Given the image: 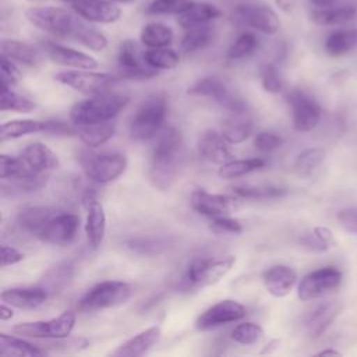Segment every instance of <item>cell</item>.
<instances>
[{"mask_svg": "<svg viewBox=\"0 0 357 357\" xmlns=\"http://www.w3.org/2000/svg\"><path fill=\"white\" fill-rule=\"evenodd\" d=\"M181 145V131L174 126L162 127L156 134L149 166V180L155 188L166 191L176 181Z\"/></svg>", "mask_w": 357, "mask_h": 357, "instance_id": "cell-1", "label": "cell"}, {"mask_svg": "<svg viewBox=\"0 0 357 357\" xmlns=\"http://www.w3.org/2000/svg\"><path fill=\"white\" fill-rule=\"evenodd\" d=\"M24 15L35 28L63 39H74L82 21L74 10L57 6H31Z\"/></svg>", "mask_w": 357, "mask_h": 357, "instance_id": "cell-2", "label": "cell"}, {"mask_svg": "<svg viewBox=\"0 0 357 357\" xmlns=\"http://www.w3.org/2000/svg\"><path fill=\"white\" fill-rule=\"evenodd\" d=\"M128 103V96L121 93H99L77 102L70 109V120L74 126L95 124L113 120Z\"/></svg>", "mask_w": 357, "mask_h": 357, "instance_id": "cell-3", "label": "cell"}, {"mask_svg": "<svg viewBox=\"0 0 357 357\" xmlns=\"http://www.w3.org/2000/svg\"><path fill=\"white\" fill-rule=\"evenodd\" d=\"M167 114V99L165 93L146 96L137 107L130 121V137L135 141H146L162 130Z\"/></svg>", "mask_w": 357, "mask_h": 357, "instance_id": "cell-4", "label": "cell"}, {"mask_svg": "<svg viewBox=\"0 0 357 357\" xmlns=\"http://www.w3.org/2000/svg\"><path fill=\"white\" fill-rule=\"evenodd\" d=\"M236 264L234 255L223 258H199L192 261L180 279V290H192L218 283Z\"/></svg>", "mask_w": 357, "mask_h": 357, "instance_id": "cell-5", "label": "cell"}, {"mask_svg": "<svg viewBox=\"0 0 357 357\" xmlns=\"http://www.w3.org/2000/svg\"><path fill=\"white\" fill-rule=\"evenodd\" d=\"M132 286L123 280H103L92 286L79 300V310L96 311L124 304L132 296Z\"/></svg>", "mask_w": 357, "mask_h": 357, "instance_id": "cell-6", "label": "cell"}, {"mask_svg": "<svg viewBox=\"0 0 357 357\" xmlns=\"http://www.w3.org/2000/svg\"><path fill=\"white\" fill-rule=\"evenodd\" d=\"M85 176L95 183H109L121 176L127 167V156L120 152H85L79 156Z\"/></svg>", "mask_w": 357, "mask_h": 357, "instance_id": "cell-7", "label": "cell"}, {"mask_svg": "<svg viewBox=\"0 0 357 357\" xmlns=\"http://www.w3.org/2000/svg\"><path fill=\"white\" fill-rule=\"evenodd\" d=\"M54 79L85 95H99L110 92L119 78L107 73H95L92 70H66L54 74Z\"/></svg>", "mask_w": 357, "mask_h": 357, "instance_id": "cell-8", "label": "cell"}, {"mask_svg": "<svg viewBox=\"0 0 357 357\" xmlns=\"http://www.w3.org/2000/svg\"><path fill=\"white\" fill-rule=\"evenodd\" d=\"M231 18L236 25L245 26L265 35H275L280 28L279 15L266 4H238L233 11Z\"/></svg>", "mask_w": 357, "mask_h": 357, "instance_id": "cell-9", "label": "cell"}, {"mask_svg": "<svg viewBox=\"0 0 357 357\" xmlns=\"http://www.w3.org/2000/svg\"><path fill=\"white\" fill-rule=\"evenodd\" d=\"M75 325V314L64 311L57 318L33 322H20L13 326V332L22 337L33 339H66L70 336Z\"/></svg>", "mask_w": 357, "mask_h": 357, "instance_id": "cell-10", "label": "cell"}, {"mask_svg": "<svg viewBox=\"0 0 357 357\" xmlns=\"http://www.w3.org/2000/svg\"><path fill=\"white\" fill-rule=\"evenodd\" d=\"M117 67L120 77L128 79H149L158 75V70L146 64L144 52L132 39H126L120 43L117 52Z\"/></svg>", "mask_w": 357, "mask_h": 357, "instance_id": "cell-11", "label": "cell"}, {"mask_svg": "<svg viewBox=\"0 0 357 357\" xmlns=\"http://www.w3.org/2000/svg\"><path fill=\"white\" fill-rule=\"evenodd\" d=\"M286 99L291 109L293 128L300 132L314 130L321 119V107L314 98L303 89L294 88L287 92Z\"/></svg>", "mask_w": 357, "mask_h": 357, "instance_id": "cell-12", "label": "cell"}, {"mask_svg": "<svg viewBox=\"0 0 357 357\" xmlns=\"http://www.w3.org/2000/svg\"><path fill=\"white\" fill-rule=\"evenodd\" d=\"M342 282V273L333 266L319 268L305 275L297 287V294L301 301H310L319 298L339 287Z\"/></svg>", "mask_w": 357, "mask_h": 357, "instance_id": "cell-13", "label": "cell"}, {"mask_svg": "<svg viewBox=\"0 0 357 357\" xmlns=\"http://www.w3.org/2000/svg\"><path fill=\"white\" fill-rule=\"evenodd\" d=\"M247 314L245 307L236 300H222L208 310H205L195 321V328L199 331H209L222 325L237 322Z\"/></svg>", "mask_w": 357, "mask_h": 357, "instance_id": "cell-14", "label": "cell"}, {"mask_svg": "<svg viewBox=\"0 0 357 357\" xmlns=\"http://www.w3.org/2000/svg\"><path fill=\"white\" fill-rule=\"evenodd\" d=\"M190 204L192 209L208 218L226 216L240 209L237 198L223 194H211L204 188H197L191 194Z\"/></svg>", "mask_w": 357, "mask_h": 357, "instance_id": "cell-15", "label": "cell"}, {"mask_svg": "<svg viewBox=\"0 0 357 357\" xmlns=\"http://www.w3.org/2000/svg\"><path fill=\"white\" fill-rule=\"evenodd\" d=\"M79 229V216L75 213H57L36 234V237L47 244L67 245Z\"/></svg>", "mask_w": 357, "mask_h": 357, "instance_id": "cell-16", "label": "cell"}, {"mask_svg": "<svg viewBox=\"0 0 357 357\" xmlns=\"http://www.w3.org/2000/svg\"><path fill=\"white\" fill-rule=\"evenodd\" d=\"M81 202L86 209L85 233L88 243L92 248H98L106 233V215L102 204L98 201L96 194L92 188H88L81 195Z\"/></svg>", "mask_w": 357, "mask_h": 357, "instance_id": "cell-17", "label": "cell"}, {"mask_svg": "<svg viewBox=\"0 0 357 357\" xmlns=\"http://www.w3.org/2000/svg\"><path fill=\"white\" fill-rule=\"evenodd\" d=\"M40 45L46 57L54 64L81 70H95L98 67L95 57L74 47L64 46L53 40H43Z\"/></svg>", "mask_w": 357, "mask_h": 357, "instance_id": "cell-18", "label": "cell"}, {"mask_svg": "<svg viewBox=\"0 0 357 357\" xmlns=\"http://www.w3.org/2000/svg\"><path fill=\"white\" fill-rule=\"evenodd\" d=\"M70 6L92 24H113L121 17V8L110 0H71Z\"/></svg>", "mask_w": 357, "mask_h": 357, "instance_id": "cell-19", "label": "cell"}, {"mask_svg": "<svg viewBox=\"0 0 357 357\" xmlns=\"http://www.w3.org/2000/svg\"><path fill=\"white\" fill-rule=\"evenodd\" d=\"M252 116L243 102L229 109V116L223 121L222 134L230 144H240L245 141L252 132Z\"/></svg>", "mask_w": 357, "mask_h": 357, "instance_id": "cell-20", "label": "cell"}, {"mask_svg": "<svg viewBox=\"0 0 357 357\" xmlns=\"http://www.w3.org/2000/svg\"><path fill=\"white\" fill-rule=\"evenodd\" d=\"M187 92L190 95L209 98V99L215 100L216 103L222 105L223 107H226L227 110L244 102L243 99L233 95L230 92V89L227 88V85L216 77H204V78L198 79L194 85H191L188 88Z\"/></svg>", "mask_w": 357, "mask_h": 357, "instance_id": "cell-21", "label": "cell"}, {"mask_svg": "<svg viewBox=\"0 0 357 357\" xmlns=\"http://www.w3.org/2000/svg\"><path fill=\"white\" fill-rule=\"evenodd\" d=\"M230 142L216 130H206L198 139V153L205 160L215 165H225L234 159Z\"/></svg>", "mask_w": 357, "mask_h": 357, "instance_id": "cell-22", "label": "cell"}, {"mask_svg": "<svg viewBox=\"0 0 357 357\" xmlns=\"http://www.w3.org/2000/svg\"><path fill=\"white\" fill-rule=\"evenodd\" d=\"M49 296V291L40 284L28 287H11L1 291L3 303L21 310H32L45 304Z\"/></svg>", "mask_w": 357, "mask_h": 357, "instance_id": "cell-23", "label": "cell"}, {"mask_svg": "<svg viewBox=\"0 0 357 357\" xmlns=\"http://www.w3.org/2000/svg\"><path fill=\"white\" fill-rule=\"evenodd\" d=\"M262 282L271 296L280 298L293 290L297 282V273L287 265H275L262 273Z\"/></svg>", "mask_w": 357, "mask_h": 357, "instance_id": "cell-24", "label": "cell"}, {"mask_svg": "<svg viewBox=\"0 0 357 357\" xmlns=\"http://www.w3.org/2000/svg\"><path fill=\"white\" fill-rule=\"evenodd\" d=\"M20 158L36 174H49L50 170L59 167L56 153L42 142H32L26 145Z\"/></svg>", "mask_w": 357, "mask_h": 357, "instance_id": "cell-25", "label": "cell"}, {"mask_svg": "<svg viewBox=\"0 0 357 357\" xmlns=\"http://www.w3.org/2000/svg\"><path fill=\"white\" fill-rule=\"evenodd\" d=\"M162 331L159 326H151L135 336L130 337L124 343H121L112 354L119 357H138L148 353L160 339Z\"/></svg>", "mask_w": 357, "mask_h": 357, "instance_id": "cell-26", "label": "cell"}, {"mask_svg": "<svg viewBox=\"0 0 357 357\" xmlns=\"http://www.w3.org/2000/svg\"><path fill=\"white\" fill-rule=\"evenodd\" d=\"M222 15L223 11L218 6L206 1H195L185 13L177 17V22L183 29H188L197 25L212 22Z\"/></svg>", "mask_w": 357, "mask_h": 357, "instance_id": "cell-27", "label": "cell"}, {"mask_svg": "<svg viewBox=\"0 0 357 357\" xmlns=\"http://www.w3.org/2000/svg\"><path fill=\"white\" fill-rule=\"evenodd\" d=\"M1 54L26 67H38L42 61V53L38 47L17 39H3Z\"/></svg>", "mask_w": 357, "mask_h": 357, "instance_id": "cell-28", "label": "cell"}, {"mask_svg": "<svg viewBox=\"0 0 357 357\" xmlns=\"http://www.w3.org/2000/svg\"><path fill=\"white\" fill-rule=\"evenodd\" d=\"M59 213L56 208L52 206H25L17 213L18 226L32 234H38L39 230Z\"/></svg>", "mask_w": 357, "mask_h": 357, "instance_id": "cell-29", "label": "cell"}, {"mask_svg": "<svg viewBox=\"0 0 357 357\" xmlns=\"http://www.w3.org/2000/svg\"><path fill=\"white\" fill-rule=\"evenodd\" d=\"M215 39V26L212 22L197 25L188 29H184V33L180 40V46L184 53L191 54L208 47Z\"/></svg>", "mask_w": 357, "mask_h": 357, "instance_id": "cell-30", "label": "cell"}, {"mask_svg": "<svg viewBox=\"0 0 357 357\" xmlns=\"http://www.w3.org/2000/svg\"><path fill=\"white\" fill-rule=\"evenodd\" d=\"M340 312V305L337 303H325L317 307L307 318L305 328L308 335L312 339L319 337L335 321L337 314Z\"/></svg>", "mask_w": 357, "mask_h": 357, "instance_id": "cell-31", "label": "cell"}, {"mask_svg": "<svg viewBox=\"0 0 357 357\" xmlns=\"http://www.w3.org/2000/svg\"><path fill=\"white\" fill-rule=\"evenodd\" d=\"M356 47H357V28L336 29L331 32L324 42V49L331 57L344 56Z\"/></svg>", "mask_w": 357, "mask_h": 357, "instance_id": "cell-32", "label": "cell"}, {"mask_svg": "<svg viewBox=\"0 0 357 357\" xmlns=\"http://www.w3.org/2000/svg\"><path fill=\"white\" fill-rule=\"evenodd\" d=\"M77 134L81 141L89 148H98L107 142L116 132V124L110 121L95 123V124H84L75 126Z\"/></svg>", "mask_w": 357, "mask_h": 357, "instance_id": "cell-33", "label": "cell"}, {"mask_svg": "<svg viewBox=\"0 0 357 357\" xmlns=\"http://www.w3.org/2000/svg\"><path fill=\"white\" fill-rule=\"evenodd\" d=\"M357 15V8L354 6H342V7H328V8H315L311 13V20L324 26L344 25L354 20Z\"/></svg>", "mask_w": 357, "mask_h": 357, "instance_id": "cell-34", "label": "cell"}, {"mask_svg": "<svg viewBox=\"0 0 357 357\" xmlns=\"http://www.w3.org/2000/svg\"><path fill=\"white\" fill-rule=\"evenodd\" d=\"M173 29L162 22H148L139 32V40L146 47H166L173 42Z\"/></svg>", "mask_w": 357, "mask_h": 357, "instance_id": "cell-35", "label": "cell"}, {"mask_svg": "<svg viewBox=\"0 0 357 357\" xmlns=\"http://www.w3.org/2000/svg\"><path fill=\"white\" fill-rule=\"evenodd\" d=\"M74 276V265L71 262H61L52 266L42 278L40 286L45 287L50 296L61 291L70 284Z\"/></svg>", "mask_w": 357, "mask_h": 357, "instance_id": "cell-36", "label": "cell"}, {"mask_svg": "<svg viewBox=\"0 0 357 357\" xmlns=\"http://www.w3.org/2000/svg\"><path fill=\"white\" fill-rule=\"evenodd\" d=\"M47 127V121L24 119V120H10L1 126L0 130V141L6 142L8 139H15L26 134L33 132H45Z\"/></svg>", "mask_w": 357, "mask_h": 357, "instance_id": "cell-37", "label": "cell"}, {"mask_svg": "<svg viewBox=\"0 0 357 357\" xmlns=\"http://www.w3.org/2000/svg\"><path fill=\"white\" fill-rule=\"evenodd\" d=\"M0 354L3 356H43L45 349L38 344H32L21 337L0 333Z\"/></svg>", "mask_w": 357, "mask_h": 357, "instance_id": "cell-38", "label": "cell"}, {"mask_svg": "<svg viewBox=\"0 0 357 357\" xmlns=\"http://www.w3.org/2000/svg\"><path fill=\"white\" fill-rule=\"evenodd\" d=\"M265 159L262 158H250V159H233L225 165H220L218 170V176L220 178L233 180L241 176H245L254 170L262 169L265 166Z\"/></svg>", "mask_w": 357, "mask_h": 357, "instance_id": "cell-39", "label": "cell"}, {"mask_svg": "<svg viewBox=\"0 0 357 357\" xmlns=\"http://www.w3.org/2000/svg\"><path fill=\"white\" fill-rule=\"evenodd\" d=\"M144 59L148 66L155 70H173L180 63V56L176 50L166 47H148L144 50Z\"/></svg>", "mask_w": 357, "mask_h": 357, "instance_id": "cell-40", "label": "cell"}, {"mask_svg": "<svg viewBox=\"0 0 357 357\" xmlns=\"http://www.w3.org/2000/svg\"><path fill=\"white\" fill-rule=\"evenodd\" d=\"M259 46V38L252 31L241 32L227 49L229 60H243L250 57Z\"/></svg>", "mask_w": 357, "mask_h": 357, "instance_id": "cell-41", "label": "cell"}, {"mask_svg": "<svg viewBox=\"0 0 357 357\" xmlns=\"http://www.w3.org/2000/svg\"><path fill=\"white\" fill-rule=\"evenodd\" d=\"M74 40L79 42L81 45L93 52H102L107 46V38L99 29H96L92 22H88L84 18L77 29Z\"/></svg>", "mask_w": 357, "mask_h": 357, "instance_id": "cell-42", "label": "cell"}, {"mask_svg": "<svg viewBox=\"0 0 357 357\" xmlns=\"http://www.w3.org/2000/svg\"><path fill=\"white\" fill-rule=\"evenodd\" d=\"M35 107L36 105L32 100L15 93L14 91H11V86L0 81V109L3 112L11 110L18 113H28Z\"/></svg>", "mask_w": 357, "mask_h": 357, "instance_id": "cell-43", "label": "cell"}, {"mask_svg": "<svg viewBox=\"0 0 357 357\" xmlns=\"http://www.w3.org/2000/svg\"><path fill=\"white\" fill-rule=\"evenodd\" d=\"M172 238L166 237H138L127 241V247L141 255H158L169 250Z\"/></svg>", "mask_w": 357, "mask_h": 357, "instance_id": "cell-44", "label": "cell"}, {"mask_svg": "<svg viewBox=\"0 0 357 357\" xmlns=\"http://www.w3.org/2000/svg\"><path fill=\"white\" fill-rule=\"evenodd\" d=\"M195 1L194 0H152L146 8V15H181Z\"/></svg>", "mask_w": 357, "mask_h": 357, "instance_id": "cell-45", "label": "cell"}, {"mask_svg": "<svg viewBox=\"0 0 357 357\" xmlns=\"http://www.w3.org/2000/svg\"><path fill=\"white\" fill-rule=\"evenodd\" d=\"M36 174L33 173L21 158H13L6 153L0 155V177L1 180H14Z\"/></svg>", "mask_w": 357, "mask_h": 357, "instance_id": "cell-46", "label": "cell"}, {"mask_svg": "<svg viewBox=\"0 0 357 357\" xmlns=\"http://www.w3.org/2000/svg\"><path fill=\"white\" fill-rule=\"evenodd\" d=\"M325 151L322 148H308L298 153L294 169L300 176H308L312 170H315L325 159Z\"/></svg>", "mask_w": 357, "mask_h": 357, "instance_id": "cell-47", "label": "cell"}, {"mask_svg": "<svg viewBox=\"0 0 357 357\" xmlns=\"http://www.w3.org/2000/svg\"><path fill=\"white\" fill-rule=\"evenodd\" d=\"M233 192L238 198H245V199H272V198H280L286 195V190L279 187L237 185V187H233Z\"/></svg>", "mask_w": 357, "mask_h": 357, "instance_id": "cell-48", "label": "cell"}, {"mask_svg": "<svg viewBox=\"0 0 357 357\" xmlns=\"http://www.w3.org/2000/svg\"><path fill=\"white\" fill-rule=\"evenodd\" d=\"M262 335H264L262 326L254 322H243L231 331V339L245 346L257 343L262 337Z\"/></svg>", "mask_w": 357, "mask_h": 357, "instance_id": "cell-49", "label": "cell"}, {"mask_svg": "<svg viewBox=\"0 0 357 357\" xmlns=\"http://www.w3.org/2000/svg\"><path fill=\"white\" fill-rule=\"evenodd\" d=\"M262 88L269 93H279L283 89V79L275 63H265L259 70Z\"/></svg>", "mask_w": 357, "mask_h": 357, "instance_id": "cell-50", "label": "cell"}, {"mask_svg": "<svg viewBox=\"0 0 357 357\" xmlns=\"http://www.w3.org/2000/svg\"><path fill=\"white\" fill-rule=\"evenodd\" d=\"M283 144V138L272 131H259L254 138V146L261 153H269L275 149L280 148Z\"/></svg>", "mask_w": 357, "mask_h": 357, "instance_id": "cell-51", "label": "cell"}, {"mask_svg": "<svg viewBox=\"0 0 357 357\" xmlns=\"http://www.w3.org/2000/svg\"><path fill=\"white\" fill-rule=\"evenodd\" d=\"M211 230L222 234V233H229V234H240L243 231V225L240 220L230 218L229 215L226 216H218L212 218L211 222Z\"/></svg>", "mask_w": 357, "mask_h": 357, "instance_id": "cell-52", "label": "cell"}, {"mask_svg": "<svg viewBox=\"0 0 357 357\" xmlns=\"http://www.w3.org/2000/svg\"><path fill=\"white\" fill-rule=\"evenodd\" d=\"M0 68H1V77L0 81L6 82L8 86L17 85L21 79V71L15 66V61L7 57L6 54H1L0 59Z\"/></svg>", "mask_w": 357, "mask_h": 357, "instance_id": "cell-53", "label": "cell"}, {"mask_svg": "<svg viewBox=\"0 0 357 357\" xmlns=\"http://www.w3.org/2000/svg\"><path fill=\"white\" fill-rule=\"evenodd\" d=\"M337 220L340 222L342 227L346 231L351 234H357V208L342 209L337 213Z\"/></svg>", "mask_w": 357, "mask_h": 357, "instance_id": "cell-54", "label": "cell"}, {"mask_svg": "<svg viewBox=\"0 0 357 357\" xmlns=\"http://www.w3.org/2000/svg\"><path fill=\"white\" fill-rule=\"evenodd\" d=\"M25 258L24 252L17 250L15 247L3 244L1 245V266H8L21 262Z\"/></svg>", "mask_w": 357, "mask_h": 357, "instance_id": "cell-55", "label": "cell"}, {"mask_svg": "<svg viewBox=\"0 0 357 357\" xmlns=\"http://www.w3.org/2000/svg\"><path fill=\"white\" fill-rule=\"evenodd\" d=\"M45 132L52 135H73L77 134V127L74 128L70 124L60 120H47V127Z\"/></svg>", "mask_w": 357, "mask_h": 357, "instance_id": "cell-56", "label": "cell"}, {"mask_svg": "<svg viewBox=\"0 0 357 357\" xmlns=\"http://www.w3.org/2000/svg\"><path fill=\"white\" fill-rule=\"evenodd\" d=\"M312 233L314 236L325 245V248L328 250L329 247H333L336 245V241H335V237L332 234V231L328 229V227H324V226H317L312 229Z\"/></svg>", "mask_w": 357, "mask_h": 357, "instance_id": "cell-57", "label": "cell"}, {"mask_svg": "<svg viewBox=\"0 0 357 357\" xmlns=\"http://www.w3.org/2000/svg\"><path fill=\"white\" fill-rule=\"evenodd\" d=\"M273 1H275V6L286 14L293 13L300 4V0H273Z\"/></svg>", "mask_w": 357, "mask_h": 357, "instance_id": "cell-58", "label": "cell"}, {"mask_svg": "<svg viewBox=\"0 0 357 357\" xmlns=\"http://www.w3.org/2000/svg\"><path fill=\"white\" fill-rule=\"evenodd\" d=\"M13 315H14V311L11 310V305L10 304L7 305V303H3L1 307H0V319L1 321H8V319L13 318Z\"/></svg>", "mask_w": 357, "mask_h": 357, "instance_id": "cell-59", "label": "cell"}, {"mask_svg": "<svg viewBox=\"0 0 357 357\" xmlns=\"http://www.w3.org/2000/svg\"><path fill=\"white\" fill-rule=\"evenodd\" d=\"M279 344H280V340H279V339L271 340L269 343H266V344L264 346V349L261 350V354H271V353H275V351L279 349Z\"/></svg>", "mask_w": 357, "mask_h": 357, "instance_id": "cell-60", "label": "cell"}, {"mask_svg": "<svg viewBox=\"0 0 357 357\" xmlns=\"http://www.w3.org/2000/svg\"><path fill=\"white\" fill-rule=\"evenodd\" d=\"M315 8H328L335 4L336 0H308Z\"/></svg>", "mask_w": 357, "mask_h": 357, "instance_id": "cell-61", "label": "cell"}, {"mask_svg": "<svg viewBox=\"0 0 357 357\" xmlns=\"http://www.w3.org/2000/svg\"><path fill=\"white\" fill-rule=\"evenodd\" d=\"M317 356H340V353L336 351V350H333V349H326V350L319 351Z\"/></svg>", "mask_w": 357, "mask_h": 357, "instance_id": "cell-62", "label": "cell"}, {"mask_svg": "<svg viewBox=\"0 0 357 357\" xmlns=\"http://www.w3.org/2000/svg\"><path fill=\"white\" fill-rule=\"evenodd\" d=\"M110 1L119 3V4H132V3H135L137 0H110Z\"/></svg>", "mask_w": 357, "mask_h": 357, "instance_id": "cell-63", "label": "cell"}, {"mask_svg": "<svg viewBox=\"0 0 357 357\" xmlns=\"http://www.w3.org/2000/svg\"><path fill=\"white\" fill-rule=\"evenodd\" d=\"M61 1H66V3H68V4H70V1H71V0H61Z\"/></svg>", "mask_w": 357, "mask_h": 357, "instance_id": "cell-64", "label": "cell"}]
</instances>
